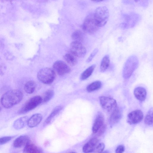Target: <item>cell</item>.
<instances>
[{"mask_svg": "<svg viewBox=\"0 0 153 153\" xmlns=\"http://www.w3.org/2000/svg\"><path fill=\"white\" fill-rule=\"evenodd\" d=\"M23 97V94L20 91L17 89L12 90L3 95L1 102L3 107L9 108L20 102Z\"/></svg>", "mask_w": 153, "mask_h": 153, "instance_id": "cell-1", "label": "cell"}, {"mask_svg": "<svg viewBox=\"0 0 153 153\" xmlns=\"http://www.w3.org/2000/svg\"><path fill=\"white\" fill-rule=\"evenodd\" d=\"M139 61L135 55L129 56L123 68V76L125 79L129 78L138 66Z\"/></svg>", "mask_w": 153, "mask_h": 153, "instance_id": "cell-2", "label": "cell"}, {"mask_svg": "<svg viewBox=\"0 0 153 153\" xmlns=\"http://www.w3.org/2000/svg\"><path fill=\"white\" fill-rule=\"evenodd\" d=\"M95 20L100 27L107 23L109 17V12L108 8L105 6H100L96 8L93 13Z\"/></svg>", "mask_w": 153, "mask_h": 153, "instance_id": "cell-3", "label": "cell"}, {"mask_svg": "<svg viewBox=\"0 0 153 153\" xmlns=\"http://www.w3.org/2000/svg\"><path fill=\"white\" fill-rule=\"evenodd\" d=\"M82 27L85 31L90 34L95 33L99 30L100 27L95 20L93 13L90 14L86 17Z\"/></svg>", "mask_w": 153, "mask_h": 153, "instance_id": "cell-4", "label": "cell"}, {"mask_svg": "<svg viewBox=\"0 0 153 153\" xmlns=\"http://www.w3.org/2000/svg\"><path fill=\"white\" fill-rule=\"evenodd\" d=\"M38 79L45 84L52 83L55 77V73L50 68H45L40 69L37 74Z\"/></svg>", "mask_w": 153, "mask_h": 153, "instance_id": "cell-5", "label": "cell"}, {"mask_svg": "<svg viewBox=\"0 0 153 153\" xmlns=\"http://www.w3.org/2000/svg\"><path fill=\"white\" fill-rule=\"evenodd\" d=\"M42 102V97L39 96H34L29 100L18 111L19 114H22L32 110Z\"/></svg>", "mask_w": 153, "mask_h": 153, "instance_id": "cell-6", "label": "cell"}, {"mask_svg": "<svg viewBox=\"0 0 153 153\" xmlns=\"http://www.w3.org/2000/svg\"><path fill=\"white\" fill-rule=\"evenodd\" d=\"M99 101L102 108L108 112L111 113L117 107L116 100L111 97L101 96Z\"/></svg>", "mask_w": 153, "mask_h": 153, "instance_id": "cell-7", "label": "cell"}, {"mask_svg": "<svg viewBox=\"0 0 153 153\" xmlns=\"http://www.w3.org/2000/svg\"><path fill=\"white\" fill-rule=\"evenodd\" d=\"M70 52L76 57H82L86 53V50L85 47L80 42L74 41L70 45Z\"/></svg>", "mask_w": 153, "mask_h": 153, "instance_id": "cell-8", "label": "cell"}, {"mask_svg": "<svg viewBox=\"0 0 153 153\" xmlns=\"http://www.w3.org/2000/svg\"><path fill=\"white\" fill-rule=\"evenodd\" d=\"M53 70L58 75H63L70 72L71 68L68 65L63 61L57 60L53 65Z\"/></svg>", "mask_w": 153, "mask_h": 153, "instance_id": "cell-9", "label": "cell"}, {"mask_svg": "<svg viewBox=\"0 0 153 153\" xmlns=\"http://www.w3.org/2000/svg\"><path fill=\"white\" fill-rule=\"evenodd\" d=\"M143 117V112L140 110L133 111L128 114L127 116V122L130 124H134L140 123Z\"/></svg>", "mask_w": 153, "mask_h": 153, "instance_id": "cell-10", "label": "cell"}, {"mask_svg": "<svg viewBox=\"0 0 153 153\" xmlns=\"http://www.w3.org/2000/svg\"><path fill=\"white\" fill-rule=\"evenodd\" d=\"M105 124L104 118L102 114L100 112L98 113L94 120L92 127V131L93 133H96Z\"/></svg>", "mask_w": 153, "mask_h": 153, "instance_id": "cell-11", "label": "cell"}, {"mask_svg": "<svg viewBox=\"0 0 153 153\" xmlns=\"http://www.w3.org/2000/svg\"><path fill=\"white\" fill-rule=\"evenodd\" d=\"M96 137L91 139L83 147L82 151L84 153H90L94 152L98 143Z\"/></svg>", "mask_w": 153, "mask_h": 153, "instance_id": "cell-12", "label": "cell"}, {"mask_svg": "<svg viewBox=\"0 0 153 153\" xmlns=\"http://www.w3.org/2000/svg\"><path fill=\"white\" fill-rule=\"evenodd\" d=\"M122 112L120 109L118 107L111 113L109 123L111 126L117 123L122 117Z\"/></svg>", "mask_w": 153, "mask_h": 153, "instance_id": "cell-13", "label": "cell"}, {"mask_svg": "<svg viewBox=\"0 0 153 153\" xmlns=\"http://www.w3.org/2000/svg\"><path fill=\"white\" fill-rule=\"evenodd\" d=\"M29 143V137L25 135H21L14 141L13 146L15 148H20L26 146Z\"/></svg>", "mask_w": 153, "mask_h": 153, "instance_id": "cell-14", "label": "cell"}, {"mask_svg": "<svg viewBox=\"0 0 153 153\" xmlns=\"http://www.w3.org/2000/svg\"><path fill=\"white\" fill-rule=\"evenodd\" d=\"M42 118V115L40 114L37 113L33 115L29 118L27 126L30 128L36 127L40 123Z\"/></svg>", "mask_w": 153, "mask_h": 153, "instance_id": "cell-15", "label": "cell"}, {"mask_svg": "<svg viewBox=\"0 0 153 153\" xmlns=\"http://www.w3.org/2000/svg\"><path fill=\"white\" fill-rule=\"evenodd\" d=\"M23 153H43V152L40 147L29 143L25 146Z\"/></svg>", "mask_w": 153, "mask_h": 153, "instance_id": "cell-16", "label": "cell"}, {"mask_svg": "<svg viewBox=\"0 0 153 153\" xmlns=\"http://www.w3.org/2000/svg\"><path fill=\"white\" fill-rule=\"evenodd\" d=\"M134 93L135 97L138 100L143 101L146 99L147 92L144 88L141 87H137L134 89Z\"/></svg>", "mask_w": 153, "mask_h": 153, "instance_id": "cell-17", "label": "cell"}, {"mask_svg": "<svg viewBox=\"0 0 153 153\" xmlns=\"http://www.w3.org/2000/svg\"><path fill=\"white\" fill-rule=\"evenodd\" d=\"M29 118L27 116H25L19 118L15 121L13 123L14 128L17 130L23 128L27 124Z\"/></svg>", "mask_w": 153, "mask_h": 153, "instance_id": "cell-18", "label": "cell"}, {"mask_svg": "<svg viewBox=\"0 0 153 153\" xmlns=\"http://www.w3.org/2000/svg\"><path fill=\"white\" fill-rule=\"evenodd\" d=\"M62 107L61 106L56 107L52 110L51 113L45 120L44 123V126L47 125L50 123L54 118L62 109Z\"/></svg>", "mask_w": 153, "mask_h": 153, "instance_id": "cell-19", "label": "cell"}, {"mask_svg": "<svg viewBox=\"0 0 153 153\" xmlns=\"http://www.w3.org/2000/svg\"><path fill=\"white\" fill-rule=\"evenodd\" d=\"M64 58L67 62L71 65L74 66L77 63L76 57L70 52L66 54Z\"/></svg>", "mask_w": 153, "mask_h": 153, "instance_id": "cell-20", "label": "cell"}, {"mask_svg": "<svg viewBox=\"0 0 153 153\" xmlns=\"http://www.w3.org/2000/svg\"><path fill=\"white\" fill-rule=\"evenodd\" d=\"M110 63L109 57L108 55L105 56L102 59L100 65V70L102 72L105 71L109 66Z\"/></svg>", "mask_w": 153, "mask_h": 153, "instance_id": "cell-21", "label": "cell"}, {"mask_svg": "<svg viewBox=\"0 0 153 153\" xmlns=\"http://www.w3.org/2000/svg\"><path fill=\"white\" fill-rule=\"evenodd\" d=\"M36 88V84L33 81H29L25 85L24 89L25 91L28 94H31L35 91Z\"/></svg>", "mask_w": 153, "mask_h": 153, "instance_id": "cell-22", "label": "cell"}, {"mask_svg": "<svg viewBox=\"0 0 153 153\" xmlns=\"http://www.w3.org/2000/svg\"><path fill=\"white\" fill-rule=\"evenodd\" d=\"M95 66V64H93L87 68L81 75V79L83 80L88 78L92 74Z\"/></svg>", "mask_w": 153, "mask_h": 153, "instance_id": "cell-23", "label": "cell"}, {"mask_svg": "<svg viewBox=\"0 0 153 153\" xmlns=\"http://www.w3.org/2000/svg\"><path fill=\"white\" fill-rule=\"evenodd\" d=\"M102 86L101 82L96 81L88 85L87 87V90L89 92L94 91L99 89Z\"/></svg>", "mask_w": 153, "mask_h": 153, "instance_id": "cell-24", "label": "cell"}, {"mask_svg": "<svg viewBox=\"0 0 153 153\" xmlns=\"http://www.w3.org/2000/svg\"><path fill=\"white\" fill-rule=\"evenodd\" d=\"M83 33L80 30H77L72 34V37L74 41L81 42L84 39Z\"/></svg>", "mask_w": 153, "mask_h": 153, "instance_id": "cell-25", "label": "cell"}, {"mask_svg": "<svg viewBox=\"0 0 153 153\" xmlns=\"http://www.w3.org/2000/svg\"><path fill=\"white\" fill-rule=\"evenodd\" d=\"M54 95V92L52 90H49L44 93L42 98V102L45 103L49 101L53 97Z\"/></svg>", "mask_w": 153, "mask_h": 153, "instance_id": "cell-26", "label": "cell"}, {"mask_svg": "<svg viewBox=\"0 0 153 153\" xmlns=\"http://www.w3.org/2000/svg\"><path fill=\"white\" fill-rule=\"evenodd\" d=\"M145 123L147 125H151L153 123V110L151 108L146 115L144 120Z\"/></svg>", "mask_w": 153, "mask_h": 153, "instance_id": "cell-27", "label": "cell"}, {"mask_svg": "<svg viewBox=\"0 0 153 153\" xmlns=\"http://www.w3.org/2000/svg\"><path fill=\"white\" fill-rule=\"evenodd\" d=\"M13 137V136H5L0 138V145L7 143Z\"/></svg>", "mask_w": 153, "mask_h": 153, "instance_id": "cell-28", "label": "cell"}, {"mask_svg": "<svg viewBox=\"0 0 153 153\" xmlns=\"http://www.w3.org/2000/svg\"><path fill=\"white\" fill-rule=\"evenodd\" d=\"M105 146L103 143H100L97 145L94 152L96 153H100L103 151Z\"/></svg>", "mask_w": 153, "mask_h": 153, "instance_id": "cell-29", "label": "cell"}, {"mask_svg": "<svg viewBox=\"0 0 153 153\" xmlns=\"http://www.w3.org/2000/svg\"><path fill=\"white\" fill-rule=\"evenodd\" d=\"M98 51V49L97 48H95L91 53L87 59L86 62H90L94 58V56L96 55Z\"/></svg>", "mask_w": 153, "mask_h": 153, "instance_id": "cell-30", "label": "cell"}, {"mask_svg": "<svg viewBox=\"0 0 153 153\" xmlns=\"http://www.w3.org/2000/svg\"><path fill=\"white\" fill-rule=\"evenodd\" d=\"M125 150V146L123 145H120L117 147L115 150V153H123Z\"/></svg>", "mask_w": 153, "mask_h": 153, "instance_id": "cell-31", "label": "cell"}, {"mask_svg": "<svg viewBox=\"0 0 153 153\" xmlns=\"http://www.w3.org/2000/svg\"><path fill=\"white\" fill-rule=\"evenodd\" d=\"M106 125H104L97 132V135L100 136L102 135L106 129Z\"/></svg>", "mask_w": 153, "mask_h": 153, "instance_id": "cell-32", "label": "cell"}, {"mask_svg": "<svg viewBox=\"0 0 153 153\" xmlns=\"http://www.w3.org/2000/svg\"><path fill=\"white\" fill-rule=\"evenodd\" d=\"M100 153H110V152L108 150H105L104 151Z\"/></svg>", "mask_w": 153, "mask_h": 153, "instance_id": "cell-33", "label": "cell"}, {"mask_svg": "<svg viewBox=\"0 0 153 153\" xmlns=\"http://www.w3.org/2000/svg\"><path fill=\"white\" fill-rule=\"evenodd\" d=\"M76 153L75 152H71V153Z\"/></svg>", "mask_w": 153, "mask_h": 153, "instance_id": "cell-34", "label": "cell"}]
</instances>
